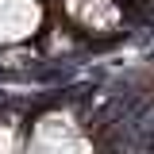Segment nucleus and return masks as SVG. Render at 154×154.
<instances>
[{
    "label": "nucleus",
    "mask_w": 154,
    "mask_h": 154,
    "mask_svg": "<svg viewBox=\"0 0 154 154\" xmlns=\"http://www.w3.org/2000/svg\"><path fill=\"white\" fill-rule=\"evenodd\" d=\"M58 23H66L77 38H119L123 0H58Z\"/></svg>",
    "instance_id": "1"
},
{
    "label": "nucleus",
    "mask_w": 154,
    "mask_h": 154,
    "mask_svg": "<svg viewBox=\"0 0 154 154\" xmlns=\"http://www.w3.org/2000/svg\"><path fill=\"white\" fill-rule=\"evenodd\" d=\"M23 143H27V127H23L19 119L0 116V154H19Z\"/></svg>",
    "instance_id": "3"
},
{
    "label": "nucleus",
    "mask_w": 154,
    "mask_h": 154,
    "mask_svg": "<svg viewBox=\"0 0 154 154\" xmlns=\"http://www.w3.org/2000/svg\"><path fill=\"white\" fill-rule=\"evenodd\" d=\"M127 4H154V0H127Z\"/></svg>",
    "instance_id": "4"
},
{
    "label": "nucleus",
    "mask_w": 154,
    "mask_h": 154,
    "mask_svg": "<svg viewBox=\"0 0 154 154\" xmlns=\"http://www.w3.org/2000/svg\"><path fill=\"white\" fill-rule=\"evenodd\" d=\"M46 27V4L42 0H0V50L27 46Z\"/></svg>",
    "instance_id": "2"
}]
</instances>
